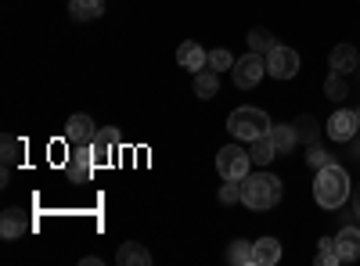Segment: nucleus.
<instances>
[{
  "label": "nucleus",
  "mask_w": 360,
  "mask_h": 266,
  "mask_svg": "<svg viewBox=\"0 0 360 266\" xmlns=\"http://www.w3.org/2000/svg\"><path fill=\"white\" fill-rule=\"evenodd\" d=\"M353 187H349V173L339 162H328L324 169H317V180H314V201L321 209H342L349 201Z\"/></svg>",
  "instance_id": "f257e3e1"
},
{
  "label": "nucleus",
  "mask_w": 360,
  "mask_h": 266,
  "mask_svg": "<svg viewBox=\"0 0 360 266\" xmlns=\"http://www.w3.org/2000/svg\"><path fill=\"white\" fill-rule=\"evenodd\" d=\"M285 187L278 176H270V173H252L242 180V201L249 205V209L256 213H266V209H274V205L281 201Z\"/></svg>",
  "instance_id": "f03ea898"
},
{
  "label": "nucleus",
  "mask_w": 360,
  "mask_h": 266,
  "mask_svg": "<svg viewBox=\"0 0 360 266\" xmlns=\"http://www.w3.org/2000/svg\"><path fill=\"white\" fill-rule=\"evenodd\" d=\"M270 115L263 112V108H234L231 112V119H227V130L238 137V140H256V137H263V133H270Z\"/></svg>",
  "instance_id": "7ed1b4c3"
},
{
  "label": "nucleus",
  "mask_w": 360,
  "mask_h": 266,
  "mask_svg": "<svg viewBox=\"0 0 360 266\" xmlns=\"http://www.w3.org/2000/svg\"><path fill=\"white\" fill-rule=\"evenodd\" d=\"M249 166H252V155L245 152V147H238V144H224L217 152V169H220L224 180H245Z\"/></svg>",
  "instance_id": "20e7f679"
},
{
  "label": "nucleus",
  "mask_w": 360,
  "mask_h": 266,
  "mask_svg": "<svg viewBox=\"0 0 360 266\" xmlns=\"http://www.w3.org/2000/svg\"><path fill=\"white\" fill-rule=\"evenodd\" d=\"M263 76H266V54H256V51H249L245 58H238V62H234V69H231V79H234V86H242V91L256 86Z\"/></svg>",
  "instance_id": "39448f33"
},
{
  "label": "nucleus",
  "mask_w": 360,
  "mask_h": 266,
  "mask_svg": "<svg viewBox=\"0 0 360 266\" xmlns=\"http://www.w3.org/2000/svg\"><path fill=\"white\" fill-rule=\"evenodd\" d=\"M299 72V54L292 47H281L274 44L266 51V76H274V79H292Z\"/></svg>",
  "instance_id": "423d86ee"
},
{
  "label": "nucleus",
  "mask_w": 360,
  "mask_h": 266,
  "mask_svg": "<svg viewBox=\"0 0 360 266\" xmlns=\"http://www.w3.org/2000/svg\"><path fill=\"white\" fill-rule=\"evenodd\" d=\"M98 137V126L90 115H69L65 119V144L69 147H90Z\"/></svg>",
  "instance_id": "0eeeda50"
},
{
  "label": "nucleus",
  "mask_w": 360,
  "mask_h": 266,
  "mask_svg": "<svg viewBox=\"0 0 360 266\" xmlns=\"http://www.w3.org/2000/svg\"><path fill=\"white\" fill-rule=\"evenodd\" d=\"M356 133H360V119H356V112H349V108H339L332 119H328V137L339 140V144H349Z\"/></svg>",
  "instance_id": "6e6552de"
},
{
  "label": "nucleus",
  "mask_w": 360,
  "mask_h": 266,
  "mask_svg": "<svg viewBox=\"0 0 360 266\" xmlns=\"http://www.w3.org/2000/svg\"><path fill=\"white\" fill-rule=\"evenodd\" d=\"M94 152L90 147H69V159H65V173H69V180H79L86 184L90 180V173H94Z\"/></svg>",
  "instance_id": "1a4fd4ad"
},
{
  "label": "nucleus",
  "mask_w": 360,
  "mask_h": 266,
  "mask_svg": "<svg viewBox=\"0 0 360 266\" xmlns=\"http://www.w3.org/2000/svg\"><path fill=\"white\" fill-rule=\"evenodd\" d=\"M176 62H180V69L202 72V69H209V51L202 44H195V40H184L176 47Z\"/></svg>",
  "instance_id": "9d476101"
},
{
  "label": "nucleus",
  "mask_w": 360,
  "mask_h": 266,
  "mask_svg": "<svg viewBox=\"0 0 360 266\" xmlns=\"http://www.w3.org/2000/svg\"><path fill=\"white\" fill-rule=\"evenodd\" d=\"M119 130H98V137H94V144H90V152H94V162L101 166V162H112V155H115V147H119Z\"/></svg>",
  "instance_id": "9b49d317"
},
{
  "label": "nucleus",
  "mask_w": 360,
  "mask_h": 266,
  "mask_svg": "<svg viewBox=\"0 0 360 266\" xmlns=\"http://www.w3.org/2000/svg\"><path fill=\"white\" fill-rule=\"evenodd\" d=\"M252 262H256V266H274V262H281V241H278V238H259V241H252Z\"/></svg>",
  "instance_id": "f8f14e48"
},
{
  "label": "nucleus",
  "mask_w": 360,
  "mask_h": 266,
  "mask_svg": "<svg viewBox=\"0 0 360 266\" xmlns=\"http://www.w3.org/2000/svg\"><path fill=\"white\" fill-rule=\"evenodd\" d=\"M335 248H339L342 262H349V259H360V230H356L353 223L339 230V238H335Z\"/></svg>",
  "instance_id": "ddd939ff"
},
{
  "label": "nucleus",
  "mask_w": 360,
  "mask_h": 266,
  "mask_svg": "<svg viewBox=\"0 0 360 266\" xmlns=\"http://www.w3.org/2000/svg\"><path fill=\"white\" fill-rule=\"evenodd\" d=\"M25 230H29V223H25L22 209H8L4 220H0V238H4V241H18Z\"/></svg>",
  "instance_id": "4468645a"
},
{
  "label": "nucleus",
  "mask_w": 360,
  "mask_h": 266,
  "mask_svg": "<svg viewBox=\"0 0 360 266\" xmlns=\"http://www.w3.org/2000/svg\"><path fill=\"white\" fill-rule=\"evenodd\" d=\"M356 65H360V54H356V47H349V44H339L335 51H332V72H356Z\"/></svg>",
  "instance_id": "2eb2a0df"
},
{
  "label": "nucleus",
  "mask_w": 360,
  "mask_h": 266,
  "mask_svg": "<svg viewBox=\"0 0 360 266\" xmlns=\"http://www.w3.org/2000/svg\"><path fill=\"white\" fill-rule=\"evenodd\" d=\"M115 262L119 266H148L152 262V252H148L144 245H137V241H127L123 248L115 252Z\"/></svg>",
  "instance_id": "dca6fc26"
},
{
  "label": "nucleus",
  "mask_w": 360,
  "mask_h": 266,
  "mask_svg": "<svg viewBox=\"0 0 360 266\" xmlns=\"http://www.w3.org/2000/svg\"><path fill=\"white\" fill-rule=\"evenodd\" d=\"M105 11V0H69V15L76 22H94Z\"/></svg>",
  "instance_id": "f3484780"
},
{
  "label": "nucleus",
  "mask_w": 360,
  "mask_h": 266,
  "mask_svg": "<svg viewBox=\"0 0 360 266\" xmlns=\"http://www.w3.org/2000/svg\"><path fill=\"white\" fill-rule=\"evenodd\" d=\"M217 91H220L217 69H202V72H195V98L209 101V98H217Z\"/></svg>",
  "instance_id": "a211bd4d"
},
{
  "label": "nucleus",
  "mask_w": 360,
  "mask_h": 266,
  "mask_svg": "<svg viewBox=\"0 0 360 266\" xmlns=\"http://www.w3.org/2000/svg\"><path fill=\"white\" fill-rule=\"evenodd\" d=\"M270 140H274V147H278V155H285V152H292V147L299 144V133H295V126H270V133H266Z\"/></svg>",
  "instance_id": "6ab92c4d"
},
{
  "label": "nucleus",
  "mask_w": 360,
  "mask_h": 266,
  "mask_svg": "<svg viewBox=\"0 0 360 266\" xmlns=\"http://www.w3.org/2000/svg\"><path fill=\"white\" fill-rule=\"evenodd\" d=\"M249 155H252V162H256V166H270V162L278 159V147H274V140H270V137L263 133V137H256V140H252V152H249Z\"/></svg>",
  "instance_id": "aec40b11"
},
{
  "label": "nucleus",
  "mask_w": 360,
  "mask_h": 266,
  "mask_svg": "<svg viewBox=\"0 0 360 266\" xmlns=\"http://www.w3.org/2000/svg\"><path fill=\"white\" fill-rule=\"evenodd\" d=\"M227 262H234V266H252V241H231Z\"/></svg>",
  "instance_id": "412c9836"
},
{
  "label": "nucleus",
  "mask_w": 360,
  "mask_h": 266,
  "mask_svg": "<svg viewBox=\"0 0 360 266\" xmlns=\"http://www.w3.org/2000/svg\"><path fill=\"white\" fill-rule=\"evenodd\" d=\"M342 255L335 248V238H321V248H317V266H339Z\"/></svg>",
  "instance_id": "4be33fe9"
},
{
  "label": "nucleus",
  "mask_w": 360,
  "mask_h": 266,
  "mask_svg": "<svg viewBox=\"0 0 360 266\" xmlns=\"http://www.w3.org/2000/svg\"><path fill=\"white\" fill-rule=\"evenodd\" d=\"M270 47H274V36H270V33H266L263 25L249 29V51H256V54H266Z\"/></svg>",
  "instance_id": "5701e85b"
},
{
  "label": "nucleus",
  "mask_w": 360,
  "mask_h": 266,
  "mask_svg": "<svg viewBox=\"0 0 360 266\" xmlns=\"http://www.w3.org/2000/svg\"><path fill=\"white\" fill-rule=\"evenodd\" d=\"M0 147H4V169H11L15 162H18V155H22V144H18V137H4V140H0Z\"/></svg>",
  "instance_id": "b1692460"
},
{
  "label": "nucleus",
  "mask_w": 360,
  "mask_h": 266,
  "mask_svg": "<svg viewBox=\"0 0 360 266\" xmlns=\"http://www.w3.org/2000/svg\"><path fill=\"white\" fill-rule=\"evenodd\" d=\"M324 94L332 98V101H339V98H346V83H342V72H332L324 79Z\"/></svg>",
  "instance_id": "393cba45"
},
{
  "label": "nucleus",
  "mask_w": 360,
  "mask_h": 266,
  "mask_svg": "<svg viewBox=\"0 0 360 266\" xmlns=\"http://www.w3.org/2000/svg\"><path fill=\"white\" fill-rule=\"evenodd\" d=\"M292 126H295L299 140H314V137H317V123H314V115H299V119H295Z\"/></svg>",
  "instance_id": "a878e982"
},
{
  "label": "nucleus",
  "mask_w": 360,
  "mask_h": 266,
  "mask_svg": "<svg viewBox=\"0 0 360 266\" xmlns=\"http://www.w3.org/2000/svg\"><path fill=\"white\" fill-rule=\"evenodd\" d=\"M220 201H224V205L242 201V180H224V187H220Z\"/></svg>",
  "instance_id": "bb28decb"
},
{
  "label": "nucleus",
  "mask_w": 360,
  "mask_h": 266,
  "mask_svg": "<svg viewBox=\"0 0 360 266\" xmlns=\"http://www.w3.org/2000/svg\"><path fill=\"white\" fill-rule=\"evenodd\" d=\"M209 69H234V58H231V51H224V47L209 51Z\"/></svg>",
  "instance_id": "cd10ccee"
},
{
  "label": "nucleus",
  "mask_w": 360,
  "mask_h": 266,
  "mask_svg": "<svg viewBox=\"0 0 360 266\" xmlns=\"http://www.w3.org/2000/svg\"><path fill=\"white\" fill-rule=\"evenodd\" d=\"M307 162H310L314 169H324L328 162H332V155H328L324 147H310V152H307Z\"/></svg>",
  "instance_id": "c85d7f7f"
},
{
  "label": "nucleus",
  "mask_w": 360,
  "mask_h": 266,
  "mask_svg": "<svg viewBox=\"0 0 360 266\" xmlns=\"http://www.w3.org/2000/svg\"><path fill=\"white\" fill-rule=\"evenodd\" d=\"M79 262H83V266H101V259H98V255H83Z\"/></svg>",
  "instance_id": "c756f323"
},
{
  "label": "nucleus",
  "mask_w": 360,
  "mask_h": 266,
  "mask_svg": "<svg viewBox=\"0 0 360 266\" xmlns=\"http://www.w3.org/2000/svg\"><path fill=\"white\" fill-rule=\"evenodd\" d=\"M353 213H356V216H360V191H356V194H353Z\"/></svg>",
  "instance_id": "7c9ffc66"
},
{
  "label": "nucleus",
  "mask_w": 360,
  "mask_h": 266,
  "mask_svg": "<svg viewBox=\"0 0 360 266\" xmlns=\"http://www.w3.org/2000/svg\"><path fill=\"white\" fill-rule=\"evenodd\" d=\"M356 119H360V108H356Z\"/></svg>",
  "instance_id": "2f4dec72"
}]
</instances>
